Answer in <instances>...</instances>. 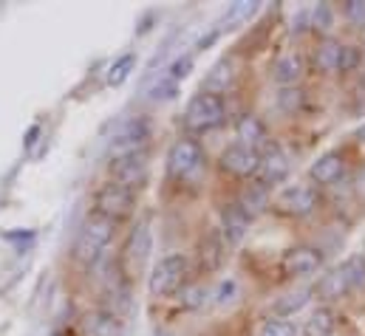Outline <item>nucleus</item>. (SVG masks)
<instances>
[{
    "label": "nucleus",
    "mask_w": 365,
    "mask_h": 336,
    "mask_svg": "<svg viewBox=\"0 0 365 336\" xmlns=\"http://www.w3.org/2000/svg\"><path fill=\"white\" fill-rule=\"evenodd\" d=\"M346 172V162L340 153H326L320 156L312 167H309V178L317 184V187H331L334 181H340V175Z\"/></svg>",
    "instance_id": "14"
},
{
    "label": "nucleus",
    "mask_w": 365,
    "mask_h": 336,
    "mask_svg": "<svg viewBox=\"0 0 365 336\" xmlns=\"http://www.w3.org/2000/svg\"><path fill=\"white\" fill-rule=\"evenodd\" d=\"M337 328V320H334V311L329 305H320L309 314V320L303 322V334L306 336H334Z\"/></svg>",
    "instance_id": "23"
},
{
    "label": "nucleus",
    "mask_w": 365,
    "mask_h": 336,
    "mask_svg": "<svg viewBox=\"0 0 365 336\" xmlns=\"http://www.w3.org/2000/svg\"><path fill=\"white\" fill-rule=\"evenodd\" d=\"M235 136H238V145L252 147V150H258V147L267 145V139H269L267 125H264L258 116H252V113H247V116L238 119V125H235Z\"/></svg>",
    "instance_id": "16"
},
{
    "label": "nucleus",
    "mask_w": 365,
    "mask_h": 336,
    "mask_svg": "<svg viewBox=\"0 0 365 336\" xmlns=\"http://www.w3.org/2000/svg\"><path fill=\"white\" fill-rule=\"evenodd\" d=\"M357 65H360V48L357 46H346V51H343V74L354 71Z\"/></svg>",
    "instance_id": "35"
},
{
    "label": "nucleus",
    "mask_w": 365,
    "mask_h": 336,
    "mask_svg": "<svg viewBox=\"0 0 365 336\" xmlns=\"http://www.w3.org/2000/svg\"><path fill=\"white\" fill-rule=\"evenodd\" d=\"M201 162H204L201 145L192 142V139H179V142L170 147V153H168V169H170L173 178H187V175H192L195 169L201 167Z\"/></svg>",
    "instance_id": "7"
},
{
    "label": "nucleus",
    "mask_w": 365,
    "mask_h": 336,
    "mask_svg": "<svg viewBox=\"0 0 365 336\" xmlns=\"http://www.w3.org/2000/svg\"><path fill=\"white\" fill-rule=\"evenodd\" d=\"M133 71H136V54H133V51H125V54H119V57L108 65L105 85H108V88H119Z\"/></svg>",
    "instance_id": "24"
},
{
    "label": "nucleus",
    "mask_w": 365,
    "mask_h": 336,
    "mask_svg": "<svg viewBox=\"0 0 365 336\" xmlns=\"http://www.w3.org/2000/svg\"><path fill=\"white\" fill-rule=\"evenodd\" d=\"M235 294H238V283H235L232 277H230V280H221L218 288H215V305H227V303H232Z\"/></svg>",
    "instance_id": "32"
},
{
    "label": "nucleus",
    "mask_w": 365,
    "mask_h": 336,
    "mask_svg": "<svg viewBox=\"0 0 365 336\" xmlns=\"http://www.w3.org/2000/svg\"><path fill=\"white\" fill-rule=\"evenodd\" d=\"M258 336H297V325L289 320H280V317H269L261 322Z\"/></svg>",
    "instance_id": "28"
},
{
    "label": "nucleus",
    "mask_w": 365,
    "mask_h": 336,
    "mask_svg": "<svg viewBox=\"0 0 365 336\" xmlns=\"http://www.w3.org/2000/svg\"><path fill=\"white\" fill-rule=\"evenodd\" d=\"M221 169L238 178H252L261 169V150L244 147V145H230L221 153Z\"/></svg>",
    "instance_id": "8"
},
{
    "label": "nucleus",
    "mask_w": 365,
    "mask_h": 336,
    "mask_svg": "<svg viewBox=\"0 0 365 336\" xmlns=\"http://www.w3.org/2000/svg\"><path fill=\"white\" fill-rule=\"evenodd\" d=\"M235 77H238L235 63H232L230 57H224V60H218V63L207 71V77H204V83H201V90H204V93H212V96H221V93H227V90L235 85Z\"/></svg>",
    "instance_id": "11"
},
{
    "label": "nucleus",
    "mask_w": 365,
    "mask_h": 336,
    "mask_svg": "<svg viewBox=\"0 0 365 336\" xmlns=\"http://www.w3.org/2000/svg\"><path fill=\"white\" fill-rule=\"evenodd\" d=\"M227 119V105L224 96H212V93H195L187 107H184V127L192 133H207L215 130L218 125H224Z\"/></svg>",
    "instance_id": "2"
},
{
    "label": "nucleus",
    "mask_w": 365,
    "mask_h": 336,
    "mask_svg": "<svg viewBox=\"0 0 365 336\" xmlns=\"http://www.w3.org/2000/svg\"><path fill=\"white\" fill-rule=\"evenodd\" d=\"M343 51L346 46L337 40H323L314 51V65L323 74H343Z\"/></svg>",
    "instance_id": "17"
},
{
    "label": "nucleus",
    "mask_w": 365,
    "mask_h": 336,
    "mask_svg": "<svg viewBox=\"0 0 365 336\" xmlns=\"http://www.w3.org/2000/svg\"><path fill=\"white\" fill-rule=\"evenodd\" d=\"M255 11H258V3H250V0H238V3H232V6L227 9V14H224V23H227V28H230V26H235V23H244V20H250Z\"/></svg>",
    "instance_id": "29"
},
{
    "label": "nucleus",
    "mask_w": 365,
    "mask_h": 336,
    "mask_svg": "<svg viewBox=\"0 0 365 336\" xmlns=\"http://www.w3.org/2000/svg\"><path fill=\"white\" fill-rule=\"evenodd\" d=\"M113 232H116V224H113V221H108V218L91 212V215L83 221L80 232H77V241H74V260L83 263V266H93V263L102 257V252L108 249V243L113 241Z\"/></svg>",
    "instance_id": "1"
},
{
    "label": "nucleus",
    "mask_w": 365,
    "mask_h": 336,
    "mask_svg": "<svg viewBox=\"0 0 365 336\" xmlns=\"http://www.w3.org/2000/svg\"><path fill=\"white\" fill-rule=\"evenodd\" d=\"M357 136H360V142H365V125L360 127V133H357Z\"/></svg>",
    "instance_id": "37"
},
{
    "label": "nucleus",
    "mask_w": 365,
    "mask_h": 336,
    "mask_svg": "<svg viewBox=\"0 0 365 336\" xmlns=\"http://www.w3.org/2000/svg\"><path fill=\"white\" fill-rule=\"evenodd\" d=\"M343 14H346V17H349V23H354L357 28H363L365 26V3L363 0H346Z\"/></svg>",
    "instance_id": "33"
},
{
    "label": "nucleus",
    "mask_w": 365,
    "mask_h": 336,
    "mask_svg": "<svg viewBox=\"0 0 365 336\" xmlns=\"http://www.w3.org/2000/svg\"><path fill=\"white\" fill-rule=\"evenodd\" d=\"M238 206L250 215V221L258 218V215H264L269 209V187H264L258 181L255 184H247L241 189V195H238Z\"/></svg>",
    "instance_id": "18"
},
{
    "label": "nucleus",
    "mask_w": 365,
    "mask_h": 336,
    "mask_svg": "<svg viewBox=\"0 0 365 336\" xmlns=\"http://www.w3.org/2000/svg\"><path fill=\"white\" fill-rule=\"evenodd\" d=\"M179 93V83H173V80H168V77H162L159 83L150 88V99L153 102H165V99H173Z\"/></svg>",
    "instance_id": "31"
},
{
    "label": "nucleus",
    "mask_w": 365,
    "mask_h": 336,
    "mask_svg": "<svg viewBox=\"0 0 365 336\" xmlns=\"http://www.w3.org/2000/svg\"><path fill=\"white\" fill-rule=\"evenodd\" d=\"M320 263H323V257L312 246H294L280 260V266H283V271L289 277H309V274H314L320 268Z\"/></svg>",
    "instance_id": "9"
},
{
    "label": "nucleus",
    "mask_w": 365,
    "mask_h": 336,
    "mask_svg": "<svg viewBox=\"0 0 365 336\" xmlns=\"http://www.w3.org/2000/svg\"><path fill=\"white\" fill-rule=\"evenodd\" d=\"M363 254H365V252H363Z\"/></svg>",
    "instance_id": "39"
},
{
    "label": "nucleus",
    "mask_w": 365,
    "mask_h": 336,
    "mask_svg": "<svg viewBox=\"0 0 365 336\" xmlns=\"http://www.w3.org/2000/svg\"><path fill=\"white\" fill-rule=\"evenodd\" d=\"M274 206L289 218H306L317 209V189L312 184H289L277 192Z\"/></svg>",
    "instance_id": "6"
},
{
    "label": "nucleus",
    "mask_w": 365,
    "mask_h": 336,
    "mask_svg": "<svg viewBox=\"0 0 365 336\" xmlns=\"http://www.w3.org/2000/svg\"><path fill=\"white\" fill-rule=\"evenodd\" d=\"M148 139H150V122H148V119L133 116V119L122 122L119 130H116L113 139H110V147H108L110 162L148 153Z\"/></svg>",
    "instance_id": "3"
},
{
    "label": "nucleus",
    "mask_w": 365,
    "mask_h": 336,
    "mask_svg": "<svg viewBox=\"0 0 365 336\" xmlns=\"http://www.w3.org/2000/svg\"><path fill=\"white\" fill-rule=\"evenodd\" d=\"M40 133H43V127H40V125H31V127H29V133H26V150H31V147H34V142H37V136H40Z\"/></svg>",
    "instance_id": "36"
},
{
    "label": "nucleus",
    "mask_w": 365,
    "mask_h": 336,
    "mask_svg": "<svg viewBox=\"0 0 365 336\" xmlns=\"http://www.w3.org/2000/svg\"><path fill=\"white\" fill-rule=\"evenodd\" d=\"M250 229V215L238 206V204H227L221 206V232L230 243H241L244 235Z\"/></svg>",
    "instance_id": "15"
},
{
    "label": "nucleus",
    "mask_w": 365,
    "mask_h": 336,
    "mask_svg": "<svg viewBox=\"0 0 365 336\" xmlns=\"http://www.w3.org/2000/svg\"><path fill=\"white\" fill-rule=\"evenodd\" d=\"M133 209H136V192L122 187V184H116V181L102 184L96 189V195H93V212L108 218V221H113V224L128 218Z\"/></svg>",
    "instance_id": "5"
},
{
    "label": "nucleus",
    "mask_w": 365,
    "mask_h": 336,
    "mask_svg": "<svg viewBox=\"0 0 365 336\" xmlns=\"http://www.w3.org/2000/svg\"><path fill=\"white\" fill-rule=\"evenodd\" d=\"M128 260L130 263H136V266H142L150 252H153V238H150V229H148V224H139L133 232H130V241H128Z\"/></svg>",
    "instance_id": "21"
},
{
    "label": "nucleus",
    "mask_w": 365,
    "mask_h": 336,
    "mask_svg": "<svg viewBox=\"0 0 365 336\" xmlns=\"http://www.w3.org/2000/svg\"><path fill=\"white\" fill-rule=\"evenodd\" d=\"M204 297H207V291H204V285H187L182 288V305L184 308H198L201 303H204Z\"/></svg>",
    "instance_id": "34"
},
{
    "label": "nucleus",
    "mask_w": 365,
    "mask_h": 336,
    "mask_svg": "<svg viewBox=\"0 0 365 336\" xmlns=\"http://www.w3.org/2000/svg\"><path fill=\"white\" fill-rule=\"evenodd\" d=\"M340 274L346 277L349 288H363L365 285V254H349L343 263H340Z\"/></svg>",
    "instance_id": "25"
},
{
    "label": "nucleus",
    "mask_w": 365,
    "mask_h": 336,
    "mask_svg": "<svg viewBox=\"0 0 365 336\" xmlns=\"http://www.w3.org/2000/svg\"><path fill=\"white\" fill-rule=\"evenodd\" d=\"M83 336H122V322L116 314L91 311L83 320Z\"/></svg>",
    "instance_id": "19"
},
{
    "label": "nucleus",
    "mask_w": 365,
    "mask_h": 336,
    "mask_svg": "<svg viewBox=\"0 0 365 336\" xmlns=\"http://www.w3.org/2000/svg\"><path fill=\"white\" fill-rule=\"evenodd\" d=\"M184 280H187V257L184 254H165L153 266V271L148 277V288L153 297H170V294L182 291Z\"/></svg>",
    "instance_id": "4"
},
{
    "label": "nucleus",
    "mask_w": 365,
    "mask_h": 336,
    "mask_svg": "<svg viewBox=\"0 0 365 336\" xmlns=\"http://www.w3.org/2000/svg\"><path fill=\"white\" fill-rule=\"evenodd\" d=\"M312 294H314V288H294V291L283 294V297L274 303V308H272L274 317L286 320V317H294V314H300V311L309 305Z\"/></svg>",
    "instance_id": "22"
},
{
    "label": "nucleus",
    "mask_w": 365,
    "mask_h": 336,
    "mask_svg": "<svg viewBox=\"0 0 365 336\" xmlns=\"http://www.w3.org/2000/svg\"><path fill=\"white\" fill-rule=\"evenodd\" d=\"M289 156L280 150V147H269L264 156H261V169H258V175H261V184L264 187H269V184H280V181H286V175H289Z\"/></svg>",
    "instance_id": "13"
},
{
    "label": "nucleus",
    "mask_w": 365,
    "mask_h": 336,
    "mask_svg": "<svg viewBox=\"0 0 365 336\" xmlns=\"http://www.w3.org/2000/svg\"><path fill=\"white\" fill-rule=\"evenodd\" d=\"M110 172H113V181H116V184H122V187H128V189H136L139 184L148 181V153L110 162Z\"/></svg>",
    "instance_id": "10"
},
{
    "label": "nucleus",
    "mask_w": 365,
    "mask_h": 336,
    "mask_svg": "<svg viewBox=\"0 0 365 336\" xmlns=\"http://www.w3.org/2000/svg\"><path fill=\"white\" fill-rule=\"evenodd\" d=\"M303 74H306V63L294 51L280 54L272 63V80L277 85H283V88H294V85L303 80Z\"/></svg>",
    "instance_id": "12"
},
{
    "label": "nucleus",
    "mask_w": 365,
    "mask_h": 336,
    "mask_svg": "<svg viewBox=\"0 0 365 336\" xmlns=\"http://www.w3.org/2000/svg\"><path fill=\"white\" fill-rule=\"evenodd\" d=\"M349 291H351V288H349L346 277L340 274V268L323 274V277L317 280V288H314V294H317L320 300H326V303H337V300H343Z\"/></svg>",
    "instance_id": "20"
},
{
    "label": "nucleus",
    "mask_w": 365,
    "mask_h": 336,
    "mask_svg": "<svg viewBox=\"0 0 365 336\" xmlns=\"http://www.w3.org/2000/svg\"><path fill=\"white\" fill-rule=\"evenodd\" d=\"M51 336H63V334H51Z\"/></svg>",
    "instance_id": "38"
},
{
    "label": "nucleus",
    "mask_w": 365,
    "mask_h": 336,
    "mask_svg": "<svg viewBox=\"0 0 365 336\" xmlns=\"http://www.w3.org/2000/svg\"><path fill=\"white\" fill-rule=\"evenodd\" d=\"M303 102H306V93H303L300 88H283V90L277 93V107H280L283 113H289V116H294V113L303 107Z\"/></svg>",
    "instance_id": "27"
},
{
    "label": "nucleus",
    "mask_w": 365,
    "mask_h": 336,
    "mask_svg": "<svg viewBox=\"0 0 365 336\" xmlns=\"http://www.w3.org/2000/svg\"><path fill=\"white\" fill-rule=\"evenodd\" d=\"M309 26L317 34H329L334 28V9H331V3H317L309 11Z\"/></svg>",
    "instance_id": "26"
},
{
    "label": "nucleus",
    "mask_w": 365,
    "mask_h": 336,
    "mask_svg": "<svg viewBox=\"0 0 365 336\" xmlns=\"http://www.w3.org/2000/svg\"><path fill=\"white\" fill-rule=\"evenodd\" d=\"M192 63H195V57L192 54H182V57H176L170 65H168V80H173V83H179V80H184L190 71H192Z\"/></svg>",
    "instance_id": "30"
}]
</instances>
